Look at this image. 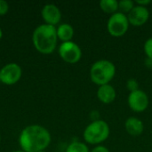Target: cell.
<instances>
[{
  "label": "cell",
  "instance_id": "6da1fadb",
  "mask_svg": "<svg viewBox=\"0 0 152 152\" xmlns=\"http://www.w3.org/2000/svg\"><path fill=\"white\" fill-rule=\"evenodd\" d=\"M19 143L23 151H43L51 143V134L44 126L31 125L21 131Z\"/></svg>",
  "mask_w": 152,
  "mask_h": 152
},
{
  "label": "cell",
  "instance_id": "7a4b0ae2",
  "mask_svg": "<svg viewBox=\"0 0 152 152\" xmlns=\"http://www.w3.org/2000/svg\"><path fill=\"white\" fill-rule=\"evenodd\" d=\"M57 32L55 26L42 24L35 28L32 41L35 48L43 54L52 53L57 45Z\"/></svg>",
  "mask_w": 152,
  "mask_h": 152
},
{
  "label": "cell",
  "instance_id": "3957f363",
  "mask_svg": "<svg viewBox=\"0 0 152 152\" xmlns=\"http://www.w3.org/2000/svg\"><path fill=\"white\" fill-rule=\"evenodd\" d=\"M115 75L116 66L108 60H99L93 63L90 69V78L99 86L110 84Z\"/></svg>",
  "mask_w": 152,
  "mask_h": 152
},
{
  "label": "cell",
  "instance_id": "277c9868",
  "mask_svg": "<svg viewBox=\"0 0 152 152\" xmlns=\"http://www.w3.org/2000/svg\"><path fill=\"white\" fill-rule=\"evenodd\" d=\"M110 134L109 124L102 120H97L91 122L85 129L83 137L86 143L91 145H101L105 142Z\"/></svg>",
  "mask_w": 152,
  "mask_h": 152
},
{
  "label": "cell",
  "instance_id": "5b68a950",
  "mask_svg": "<svg viewBox=\"0 0 152 152\" xmlns=\"http://www.w3.org/2000/svg\"><path fill=\"white\" fill-rule=\"evenodd\" d=\"M129 21L126 14L117 12L111 14L107 22V30L114 37H123L129 28Z\"/></svg>",
  "mask_w": 152,
  "mask_h": 152
},
{
  "label": "cell",
  "instance_id": "8992f818",
  "mask_svg": "<svg viewBox=\"0 0 152 152\" xmlns=\"http://www.w3.org/2000/svg\"><path fill=\"white\" fill-rule=\"evenodd\" d=\"M59 54L67 63L75 64L81 60L82 50L79 45L73 41L63 42L59 47Z\"/></svg>",
  "mask_w": 152,
  "mask_h": 152
},
{
  "label": "cell",
  "instance_id": "52a82bcc",
  "mask_svg": "<svg viewBox=\"0 0 152 152\" xmlns=\"http://www.w3.org/2000/svg\"><path fill=\"white\" fill-rule=\"evenodd\" d=\"M127 103L133 111L141 113L147 110L150 102L147 94L144 91L138 89L129 94L127 97Z\"/></svg>",
  "mask_w": 152,
  "mask_h": 152
},
{
  "label": "cell",
  "instance_id": "ba28073f",
  "mask_svg": "<svg viewBox=\"0 0 152 152\" xmlns=\"http://www.w3.org/2000/svg\"><path fill=\"white\" fill-rule=\"evenodd\" d=\"M21 68L16 63H8L0 70L1 82L4 85L11 86L17 83L21 77Z\"/></svg>",
  "mask_w": 152,
  "mask_h": 152
},
{
  "label": "cell",
  "instance_id": "9c48e42d",
  "mask_svg": "<svg viewBox=\"0 0 152 152\" xmlns=\"http://www.w3.org/2000/svg\"><path fill=\"white\" fill-rule=\"evenodd\" d=\"M126 16L129 24L134 27H140L144 25L148 21L150 18V12L147 7L134 5V7Z\"/></svg>",
  "mask_w": 152,
  "mask_h": 152
},
{
  "label": "cell",
  "instance_id": "30bf717a",
  "mask_svg": "<svg viewBox=\"0 0 152 152\" xmlns=\"http://www.w3.org/2000/svg\"><path fill=\"white\" fill-rule=\"evenodd\" d=\"M42 17L45 21V24L55 26L61 20V12L60 9L53 4H45L41 12Z\"/></svg>",
  "mask_w": 152,
  "mask_h": 152
},
{
  "label": "cell",
  "instance_id": "8fae6325",
  "mask_svg": "<svg viewBox=\"0 0 152 152\" xmlns=\"http://www.w3.org/2000/svg\"><path fill=\"white\" fill-rule=\"evenodd\" d=\"M116 97L117 91L110 84L99 86L97 90V98L101 102L110 104L116 100Z\"/></svg>",
  "mask_w": 152,
  "mask_h": 152
},
{
  "label": "cell",
  "instance_id": "7c38bea8",
  "mask_svg": "<svg viewBox=\"0 0 152 152\" xmlns=\"http://www.w3.org/2000/svg\"><path fill=\"white\" fill-rule=\"evenodd\" d=\"M125 128L129 135L137 137L143 133L144 124L140 118L135 117H130L125 122Z\"/></svg>",
  "mask_w": 152,
  "mask_h": 152
},
{
  "label": "cell",
  "instance_id": "4fadbf2b",
  "mask_svg": "<svg viewBox=\"0 0 152 152\" xmlns=\"http://www.w3.org/2000/svg\"><path fill=\"white\" fill-rule=\"evenodd\" d=\"M56 32H57L58 38L61 40L62 43L71 41L74 36V28L70 24H68V23L61 24L56 28Z\"/></svg>",
  "mask_w": 152,
  "mask_h": 152
},
{
  "label": "cell",
  "instance_id": "5bb4252c",
  "mask_svg": "<svg viewBox=\"0 0 152 152\" xmlns=\"http://www.w3.org/2000/svg\"><path fill=\"white\" fill-rule=\"evenodd\" d=\"M99 5L102 11L109 14H113L118 10V1L117 0H101Z\"/></svg>",
  "mask_w": 152,
  "mask_h": 152
},
{
  "label": "cell",
  "instance_id": "9a60e30c",
  "mask_svg": "<svg viewBox=\"0 0 152 152\" xmlns=\"http://www.w3.org/2000/svg\"><path fill=\"white\" fill-rule=\"evenodd\" d=\"M66 152H90L88 146L80 142H73L68 147Z\"/></svg>",
  "mask_w": 152,
  "mask_h": 152
},
{
  "label": "cell",
  "instance_id": "2e32d148",
  "mask_svg": "<svg viewBox=\"0 0 152 152\" xmlns=\"http://www.w3.org/2000/svg\"><path fill=\"white\" fill-rule=\"evenodd\" d=\"M134 4L135 3L132 0H121L118 1V9L120 10V12L128 14L134 7Z\"/></svg>",
  "mask_w": 152,
  "mask_h": 152
},
{
  "label": "cell",
  "instance_id": "e0dca14e",
  "mask_svg": "<svg viewBox=\"0 0 152 152\" xmlns=\"http://www.w3.org/2000/svg\"><path fill=\"white\" fill-rule=\"evenodd\" d=\"M143 49L147 58L152 60V37H150L149 39L146 40V42L144 43Z\"/></svg>",
  "mask_w": 152,
  "mask_h": 152
},
{
  "label": "cell",
  "instance_id": "ac0fdd59",
  "mask_svg": "<svg viewBox=\"0 0 152 152\" xmlns=\"http://www.w3.org/2000/svg\"><path fill=\"white\" fill-rule=\"evenodd\" d=\"M126 88L129 90L130 93L134 92L139 89V84L134 78H130L126 82Z\"/></svg>",
  "mask_w": 152,
  "mask_h": 152
},
{
  "label": "cell",
  "instance_id": "d6986e66",
  "mask_svg": "<svg viewBox=\"0 0 152 152\" xmlns=\"http://www.w3.org/2000/svg\"><path fill=\"white\" fill-rule=\"evenodd\" d=\"M9 9V5L6 1L0 0V15H4Z\"/></svg>",
  "mask_w": 152,
  "mask_h": 152
},
{
  "label": "cell",
  "instance_id": "ffe728a7",
  "mask_svg": "<svg viewBox=\"0 0 152 152\" xmlns=\"http://www.w3.org/2000/svg\"><path fill=\"white\" fill-rule=\"evenodd\" d=\"M90 152H110V150L103 145H97L94 149H92Z\"/></svg>",
  "mask_w": 152,
  "mask_h": 152
},
{
  "label": "cell",
  "instance_id": "44dd1931",
  "mask_svg": "<svg viewBox=\"0 0 152 152\" xmlns=\"http://www.w3.org/2000/svg\"><path fill=\"white\" fill-rule=\"evenodd\" d=\"M134 3L136 4V5L147 7V5L151 4V0H136Z\"/></svg>",
  "mask_w": 152,
  "mask_h": 152
},
{
  "label": "cell",
  "instance_id": "7402d4cb",
  "mask_svg": "<svg viewBox=\"0 0 152 152\" xmlns=\"http://www.w3.org/2000/svg\"><path fill=\"white\" fill-rule=\"evenodd\" d=\"M90 118L92 119V122L93 121H97V120H100V115H99V112L97 110H93L90 114Z\"/></svg>",
  "mask_w": 152,
  "mask_h": 152
},
{
  "label": "cell",
  "instance_id": "603a6c76",
  "mask_svg": "<svg viewBox=\"0 0 152 152\" xmlns=\"http://www.w3.org/2000/svg\"><path fill=\"white\" fill-rule=\"evenodd\" d=\"M145 65H146L148 68H151V69H152V60L151 59H149V58H147V59H146V61H145Z\"/></svg>",
  "mask_w": 152,
  "mask_h": 152
},
{
  "label": "cell",
  "instance_id": "cb8c5ba5",
  "mask_svg": "<svg viewBox=\"0 0 152 152\" xmlns=\"http://www.w3.org/2000/svg\"><path fill=\"white\" fill-rule=\"evenodd\" d=\"M2 36H3V32H2V29H1V28H0V39L2 38Z\"/></svg>",
  "mask_w": 152,
  "mask_h": 152
},
{
  "label": "cell",
  "instance_id": "d4e9b609",
  "mask_svg": "<svg viewBox=\"0 0 152 152\" xmlns=\"http://www.w3.org/2000/svg\"><path fill=\"white\" fill-rule=\"evenodd\" d=\"M13 152H25V151H13Z\"/></svg>",
  "mask_w": 152,
  "mask_h": 152
},
{
  "label": "cell",
  "instance_id": "484cf974",
  "mask_svg": "<svg viewBox=\"0 0 152 152\" xmlns=\"http://www.w3.org/2000/svg\"><path fill=\"white\" fill-rule=\"evenodd\" d=\"M38 152H45V151H38Z\"/></svg>",
  "mask_w": 152,
  "mask_h": 152
},
{
  "label": "cell",
  "instance_id": "4316f807",
  "mask_svg": "<svg viewBox=\"0 0 152 152\" xmlns=\"http://www.w3.org/2000/svg\"><path fill=\"white\" fill-rule=\"evenodd\" d=\"M0 82H1V77H0Z\"/></svg>",
  "mask_w": 152,
  "mask_h": 152
},
{
  "label": "cell",
  "instance_id": "83f0119b",
  "mask_svg": "<svg viewBox=\"0 0 152 152\" xmlns=\"http://www.w3.org/2000/svg\"><path fill=\"white\" fill-rule=\"evenodd\" d=\"M0 141H1V136H0Z\"/></svg>",
  "mask_w": 152,
  "mask_h": 152
}]
</instances>
